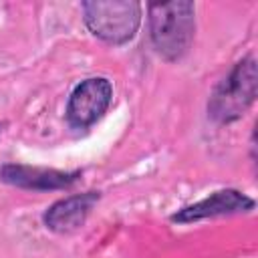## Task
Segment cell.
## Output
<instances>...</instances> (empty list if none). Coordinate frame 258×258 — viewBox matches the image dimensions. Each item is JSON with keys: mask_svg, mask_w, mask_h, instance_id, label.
Returning <instances> with one entry per match:
<instances>
[{"mask_svg": "<svg viewBox=\"0 0 258 258\" xmlns=\"http://www.w3.org/2000/svg\"><path fill=\"white\" fill-rule=\"evenodd\" d=\"M194 4L185 0L149 4V34L157 52L175 60L183 56L194 40Z\"/></svg>", "mask_w": 258, "mask_h": 258, "instance_id": "cell-1", "label": "cell"}, {"mask_svg": "<svg viewBox=\"0 0 258 258\" xmlns=\"http://www.w3.org/2000/svg\"><path fill=\"white\" fill-rule=\"evenodd\" d=\"M83 12L89 30L111 44H123L131 40L141 22V6L133 0L85 2Z\"/></svg>", "mask_w": 258, "mask_h": 258, "instance_id": "cell-2", "label": "cell"}, {"mask_svg": "<svg viewBox=\"0 0 258 258\" xmlns=\"http://www.w3.org/2000/svg\"><path fill=\"white\" fill-rule=\"evenodd\" d=\"M256 97V60L248 56L240 60L234 71L214 91L208 111L220 123H230L244 115Z\"/></svg>", "mask_w": 258, "mask_h": 258, "instance_id": "cell-3", "label": "cell"}, {"mask_svg": "<svg viewBox=\"0 0 258 258\" xmlns=\"http://www.w3.org/2000/svg\"><path fill=\"white\" fill-rule=\"evenodd\" d=\"M113 99V87L105 77H93L79 83L67 103V121L71 127L85 129L99 121L109 109Z\"/></svg>", "mask_w": 258, "mask_h": 258, "instance_id": "cell-4", "label": "cell"}, {"mask_svg": "<svg viewBox=\"0 0 258 258\" xmlns=\"http://www.w3.org/2000/svg\"><path fill=\"white\" fill-rule=\"evenodd\" d=\"M252 208H254L252 198L240 194L238 189H222V191H216V194L208 196L206 200H202L194 206H187V208L179 210L177 214L171 216V220L179 222V224H187V222H196V220H204V218L250 212Z\"/></svg>", "mask_w": 258, "mask_h": 258, "instance_id": "cell-5", "label": "cell"}, {"mask_svg": "<svg viewBox=\"0 0 258 258\" xmlns=\"http://www.w3.org/2000/svg\"><path fill=\"white\" fill-rule=\"evenodd\" d=\"M79 171H58V169H46V167H28V165H16L6 163L0 169V179L26 187V189H62L77 181Z\"/></svg>", "mask_w": 258, "mask_h": 258, "instance_id": "cell-6", "label": "cell"}, {"mask_svg": "<svg viewBox=\"0 0 258 258\" xmlns=\"http://www.w3.org/2000/svg\"><path fill=\"white\" fill-rule=\"evenodd\" d=\"M97 200H99L97 191L77 194V196H71L64 200H58L44 214L46 228L52 232H58V234L77 230L79 226H83V222L87 220V216L93 210V206L97 204Z\"/></svg>", "mask_w": 258, "mask_h": 258, "instance_id": "cell-7", "label": "cell"}, {"mask_svg": "<svg viewBox=\"0 0 258 258\" xmlns=\"http://www.w3.org/2000/svg\"><path fill=\"white\" fill-rule=\"evenodd\" d=\"M0 131H2V125H0Z\"/></svg>", "mask_w": 258, "mask_h": 258, "instance_id": "cell-8", "label": "cell"}]
</instances>
